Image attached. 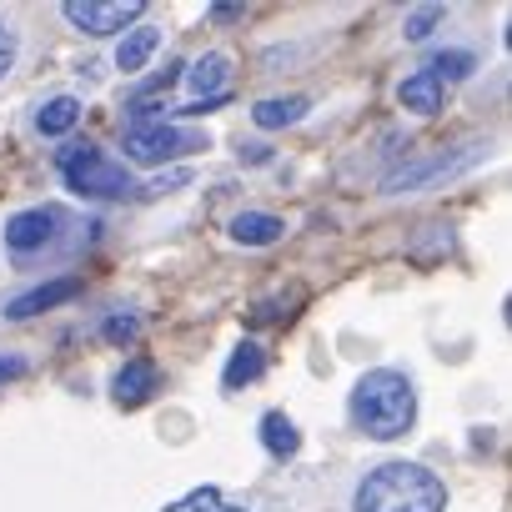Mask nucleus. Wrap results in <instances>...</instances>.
Listing matches in <instances>:
<instances>
[{"label": "nucleus", "instance_id": "obj_1", "mask_svg": "<svg viewBox=\"0 0 512 512\" xmlns=\"http://www.w3.org/2000/svg\"><path fill=\"white\" fill-rule=\"evenodd\" d=\"M357 432L377 437V442H392V437H407L412 422H417V387L407 372L397 367H372L357 377L352 387V402H347Z\"/></svg>", "mask_w": 512, "mask_h": 512}, {"label": "nucleus", "instance_id": "obj_2", "mask_svg": "<svg viewBox=\"0 0 512 512\" xmlns=\"http://www.w3.org/2000/svg\"><path fill=\"white\" fill-rule=\"evenodd\" d=\"M352 512H447V482L422 462H382L357 482Z\"/></svg>", "mask_w": 512, "mask_h": 512}, {"label": "nucleus", "instance_id": "obj_3", "mask_svg": "<svg viewBox=\"0 0 512 512\" xmlns=\"http://www.w3.org/2000/svg\"><path fill=\"white\" fill-rule=\"evenodd\" d=\"M56 166H61V181H66V191H76V196H91V201H121V196H131L136 191V181H131V166L126 161H116V156H106L101 146H61V156H56Z\"/></svg>", "mask_w": 512, "mask_h": 512}, {"label": "nucleus", "instance_id": "obj_4", "mask_svg": "<svg viewBox=\"0 0 512 512\" xmlns=\"http://www.w3.org/2000/svg\"><path fill=\"white\" fill-rule=\"evenodd\" d=\"M191 151H206V136L201 131H181L176 121L126 126V156L141 161V166H161V161H176V156H191Z\"/></svg>", "mask_w": 512, "mask_h": 512}, {"label": "nucleus", "instance_id": "obj_5", "mask_svg": "<svg viewBox=\"0 0 512 512\" xmlns=\"http://www.w3.org/2000/svg\"><path fill=\"white\" fill-rule=\"evenodd\" d=\"M61 16L86 36H126L146 16V0H66Z\"/></svg>", "mask_w": 512, "mask_h": 512}, {"label": "nucleus", "instance_id": "obj_6", "mask_svg": "<svg viewBox=\"0 0 512 512\" xmlns=\"http://www.w3.org/2000/svg\"><path fill=\"white\" fill-rule=\"evenodd\" d=\"M181 81L191 86V106H181L176 116H206V111H216V106L231 101V61L221 51H211L191 71H181Z\"/></svg>", "mask_w": 512, "mask_h": 512}, {"label": "nucleus", "instance_id": "obj_7", "mask_svg": "<svg viewBox=\"0 0 512 512\" xmlns=\"http://www.w3.org/2000/svg\"><path fill=\"white\" fill-rule=\"evenodd\" d=\"M482 156H487V146H482V141H477V146H462V151H442V156H432V161H417V166H402V171H392V176L382 181V191H387V196H397V191H412V186H422V181L457 176V171L477 166Z\"/></svg>", "mask_w": 512, "mask_h": 512}, {"label": "nucleus", "instance_id": "obj_8", "mask_svg": "<svg viewBox=\"0 0 512 512\" xmlns=\"http://www.w3.org/2000/svg\"><path fill=\"white\" fill-rule=\"evenodd\" d=\"M56 226H61V211H56V206L16 211V216L6 221V246H11L16 256H31V251H41V246L56 236Z\"/></svg>", "mask_w": 512, "mask_h": 512}, {"label": "nucleus", "instance_id": "obj_9", "mask_svg": "<svg viewBox=\"0 0 512 512\" xmlns=\"http://www.w3.org/2000/svg\"><path fill=\"white\" fill-rule=\"evenodd\" d=\"M81 277H56V282H41V287H31V292H21L11 307H6V317L11 322H26V317H36V312H51V307H61V302H71V297H81Z\"/></svg>", "mask_w": 512, "mask_h": 512}, {"label": "nucleus", "instance_id": "obj_10", "mask_svg": "<svg viewBox=\"0 0 512 512\" xmlns=\"http://www.w3.org/2000/svg\"><path fill=\"white\" fill-rule=\"evenodd\" d=\"M156 382H161L156 362H151V357H131V362L116 372V382H111V397H116V407H141V402L156 392Z\"/></svg>", "mask_w": 512, "mask_h": 512}, {"label": "nucleus", "instance_id": "obj_11", "mask_svg": "<svg viewBox=\"0 0 512 512\" xmlns=\"http://www.w3.org/2000/svg\"><path fill=\"white\" fill-rule=\"evenodd\" d=\"M226 231H231L236 246H272V241H282L287 221L272 216V211H241V216H231Z\"/></svg>", "mask_w": 512, "mask_h": 512}, {"label": "nucleus", "instance_id": "obj_12", "mask_svg": "<svg viewBox=\"0 0 512 512\" xmlns=\"http://www.w3.org/2000/svg\"><path fill=\"white\" fill-rule=\"evenodd\" d=\"M397 101H402L407 111H417V116H437V111H442V81H437L432 71H412V76L397 86Z\"/></svg>", "mask_w": 512, "mask_h": 512}, {"label": "nucleus", "instance_id": "obj_13", "mask_svg": "<svg viewBox=\"0 0 512 512\" xmlns=\"http://www.w3.org/2000/svg\"><path fill=\"white\" fill-rule=\"evenodd\" d=\"M156 46H161V31H156V26H131V31L121 36V46H116V66H121L126 76H136V71L156 56Z\"/></svg>", "mask_w": 512, "mask_h": 512}, {"label": "nucleus", "instance_id": "obj_14", "mask_svg": "<svg viewBox=\"0 0 512 512\" xmlns=\"http://www.w3.org/2000/svg\"><path fill=\"white\" fill-rule=\"evenodd\" d=\"M262 447H267L277 462H292V457L302 452V432H297V422H292L287 412H267V417H262Z\"/></svg>", "mask_w": 512, "mask_h": 512}, {"label": "nucleus", "instance_id": "obj_15", "mask_svg": "<svg viewBox=\"0 0 512 512\" xmlns=\"http://www.w3.org/2000/svg\"><path fill=\"white\" fill-rule=\"evenodd\" d=\"M262 372H267V352L256 347V342H241V347L226 357V372H221V382H226L231 392H241L246 382H256Z\"/></svg>", "mask_w": 512, "mask_h": 512}, {"label": "nucleus", "instance_id": "obj_16", "mask_svg": "<svg viewBox=\"0 0 512 512\" xmlns=\"http://www.w3.org/2000/svg\"><path fill=\"white\" fill-rule=\"evenodd\" d=\"M307 116V96H272V101H256L251 121L262 131H282V126H297Z\"/></svg>", "mask_w": 512, "mask_h": 512}, {"label": "nucleus", "instance_id": "obj_17", "mask_svg": "<svg viewBox=\"0 0 512 512\" xmlns=\"http://www.w3.org/2000/svg\"><path fill=\"white\" fill-rule=\"evenodd\" d=\"M76 121H81V101L76 96H56V101H46L36 111V131L41 136H66V131H76Z\"/></svg>", "mask_w": 512, "mask_h": 512}, {"label": "nucleus", "instance_id": "obj_18", "mask_svg": "<svg viewBox=\"0 0 512 512\" xmlns=\"http://www.w3.org/2000/svg\"><path fill=\"white\" fill-rule=\"evenodd\" d=\"M422 71H432L442 86H447V81H467V76L477 71V56H472V51H437Z\"/></svg>", "mask_w": 512, "mask_h": 512}, {"label": "nucleus", "instance_id": "obj_19", "mask_svg": "<svg viewBox=\"0 0 512 512\" xmlns=\"http://www.w3.org/2000/svg\"><path fill=\"white\" fill-rule=\"evenodd\" d=\"M166 512H246V507L226 502V492H221V487H196V492L176 497V502H171Z\"/></svg>", "mask_w": 512, "mask_h": 512}, {"label": "nucleus", "instance_id": "obj_20", "mask_svg": "<svg viewBox=\"0 0 512 512\" xmlns=\"http://www.w3.org/2000/svg\"><path fill=\"white\" fill-rule=\"evenodd\" d=\"M442 16H447L442 6H417V11L407 16V31H402V36H407V41H427V36L442 26Z\"/></svg>", "mask_w": 512, "mask_h": 512}, {"label": "nucleus", "instance_id": "obj_21", "mask_svg": "<svg viewBox=\"0 0 512 512\" xmlns=\"http://www.w3.org/2000/svg\"><path fill=\"white\" fill-rule=\"evenodd\" d=\"M136 337H141V322H136L131 312H116V317H106V342L126 347V342H136Z\"/></svg>", "mask_w": 512, "mask_h": 512}, {"label": "nucleus", "instance_id": "obj_22", "mask_svg": "<svg viewBox=\"0 0 512 512\" xmlns=\"http://www.w3.org/2000/svg\"><path fill=\"white\" fill-rule=\"evenodd\" d=\"M11 66H16V31L0 21V81L11 76Z\"/></svg>", "mask_w": 512, "mask_h": 512}, {"label": "nucleus", "instance_id": "obj_23", "mask_svg": "<svg viewBox=\"0 0 512 512\" xmlns=\"http://www.w3.org/2000/svg\"><path fill=\"white\" fill-rule=\"evenodd\" d=\"M11 377H26V362H21V357H6V352H0V382H11Z\"/></svg>", "mask_w": 512, "mask_h": 512}, {"label": "nucleus", "instance_id": "obj_24", "mask_svg": "<svg viewBox=\"0 0 512 512\" xmlns=\"http://www.w3.org/2000/svg\"><path fill=\"white\" fill-rule=\"evenodd\" d=\"M236 16H241V6H216L211 11V21H236Z\"/></svg>", "mask_w": 512, "mask_h": 512}, {"label": "nucleus", "instance_id": "obj_25", "mask_svg": "<svg viewBox=\"0 0 512 512\" xmlns=\"http://www.w3.org/2000/svg\"><path fill=\"white\" fill-rule=\"evenodd\" d=\"M181 181H186V171H171V176H161L151 191H166V186H181Z\"/></svg>", "mask_w": 512, "mask_h": 512}]
</instances>
